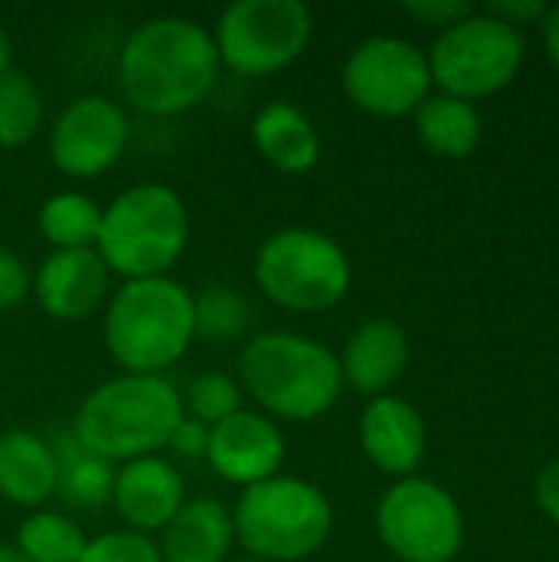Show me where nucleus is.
<instances>
[{
  "label": "nucleus",
  "mask_w": 559,
  "mask_h": 562,
  "mask_svg": "<svg viewBox=\"0 0 559 562\" xmlns=\"http://www.w3.org/2000/svg\"><path fill=\"white\" fill-rule=\"evenodd\" d=\"M402 10L409 16H415L428 26H441V30L471 16V3H461V0H418V3H405Z\"/></svg>",
  "instance_id": "30"
},
{
  "label": "nucleus",
  "mask_w": 559,
  "mask_h": 562,
  "mask_svg": "<svg viewBox=\"0 0 559 562\" xmlns=\"http://www.w3.org/2000/svg\"><path fill=\"white\" fill-rule=\"evenodd\" d=\"M488 13L511 23V26H521V23H530L537 16H547V3H540V0H517V3L497 0V3H488Z\"/></svg>",
  "instance_id": "32"
},
{
  "label": "nucleus",
  "mask_w": 559,
  "mask_h": 562,
  "mask_svg": "<svg viewBox=\"0 0 559 562\" xmlns=\"http://www.w3.org/2000/svg\"><path fill=\"white\" fill-rule=\"evenodd\" d=\"M409 366V339L402 333V326H395L392 319H369L362 323L343 356H339V372H343V385L379 398L382 392H389L399 375Z\"/></svg>",
  "instance_id": "17"
},
{
  "label": "nucleus",
  "mask_w": 559,
  "mask_h": 562,
  "mask_svg": "<svg viewBox=\"0 0 559 562\" xmlns=\"http://www.w3.org/2000/svg\"><path fill=\"white\" fill-rule=\"evenodd\" d=\"M234 562H257V560H247V557H244V560H234Z\"/></svg>",
  "instance_id": "37"
},
{
  "label": "nucleus",
  "mask_w": 559,
  "mask_h": 562,
  "mask_svg": "<svg viewBox=\"0 0 559 562\" xmlns=\"http://www.w3.org/2000/svg\"><path fill=\"white\" fill-rule=\"evenodd\" d=\"M231 510L211 497L185 501L161 530V562H227L234 547Z\"/></svg>",
  "instance_id": "18"
},
{
  "label": "nucleus",
  "mask_w": 559,
  "mask_h": 562,
  "mask_svg": "<svg viewBox=\"0 0 559 562\" xmlns=\"http://www.w3.org/2000/svg\"><path fill=\"white\" fill-rule=\"evenodd\" d=\"M415 128L422 145L441 158H465L481 142V115L455 95H428L415 109Z\"/></svg>",
  "instance_id": "21"
},
{
  "label": "nucleus",
  "mask_w": 559,
  "mask_h": 562,
  "mask_svg": "<svg viewBox=\"0 0 559 562\" xmlns=\"http://www.w3.org/2000/svg\"><path fill=\"white\" fill-rule=\"evenodd\" d=\"M10 63H13V46H10V36H7V30L0 26V76H3L7 69H13Z\"/></svg>",
  "instance_id": "35"
},
{
  "label": "nucleus",
  "mask_w": 559,
  "mask_h": 562,
  "mask_svg": "<svg viewBox=\"0 0 559 562\" xmlns=\"http://www.w3.org/2000/svg\"><path fill=\"white\" fill-rule=\"evenodd\" d=\"M33 290V280H30V270L23 267V260L0 247V310H13L20 306Z\"/></svg>",
  "instance_id": "29"
},
{
  "label": "nucleus",
  "mask_w": 559,
  "mask_h": 562,
  "mask_svg": "<svg viewBox=\"0 0 559 562\" xmlns=\"http://www.w3.org/2000/svg\"><path fill=\"white\" fill-rule=\"evenodd\" d=\"M33 296L59 323L86 319L109 296V267L96 250H53L33 277Z\"/></svg>",
  "instance_id": "15"
},
{
  "label": "nucleus",
  "mask_w": 559,
  "mask_h": 562,
  "mask_svg": "<svg viewBox=\"0 0 559 562\" xmlns=\"http://www.w3.org/2000/svg\"><path fill=\"white\" fill-rule=\"evenodd\" d=\"M79 562H161L158 543L135 530H109L86 540Z\"/></svg>",
  "instance_id": "28"
},
{
  "label": "nucleus",
  "mask_w": 559,
  "mask_h": 562,
  "mask_svg": "<svg viewBox=\"0 0 559 562\" xmlns=\"http://www.w3.org/2000/svg\"><path fill=\"white\" fill-rule=\"evenodd\" d=\"M254 148L283 175H303L320 161V132L293 102H270L254 115Z\"/></svg>",
  "instance_id": "20"
},
{
  "label": "nucleus",
  "mask_w": 559,
  "mask_h": 562,
  "mask_svg": "<svg viewBox=\"0 0 559 562\" xmlns=\"http://www.w3.org/2000/svg\"><path fill=\"white\" fill-rule=\"evenodd\" d=\"M237 385L267 418L313 422L343 395L339 356L310 336L270 329L244 342Z\"/></svg>",
  "instance_id": "2"
},
{
  "label": "nucleus",
  "mask_w": 559,
  "mask_h": 562,
  "mask_svg": "<svg viewBox=\"0 0 559 562\" xmlns=\"http://www.w3.org/2000/svg\"><path fill=\"white\" fill-rule=\"evenodd\" d=\"M59 487L53 445L30 431L0 435V497L40 510Z\"/></svg>",
  "instance_id": "19"
},
{
  "label": "nucleus",
  "mask_w": 559,
  "mask_h": 562,
  "mask_svg": "<svg viewBox=\"0 0 559 562\" xmlns=\"http://www.w3.org/2000/svg\"><path fill=\"white\" fill-rule=\"evenodd\" d=\"M537 504L540 510L559 524V461L547 464L537 477Z\"/></svg>",
  "instance_id": "33"
},
{
  "label": "nucleus",
  "mask_w": 559,
  "mask_h": 562,
  "mask_svg": "<svg viewBox=\"0 0 559 562\" xmlns=\"http://www.w3.org/2000/svg\"><path fill=\"white\" fill-rule=\"evenodd\" d=\"M208 438H211V428L185 415V418L175 425V431H171V438H168V448H171L178 458H185V461H201V458L208 454Z\"/></svg>",
  "instance_id": "31"
},
{
  "label": "nucleus",
  "mask_w": 559,
  "mask_h": 562,
  "mask_svg": "<svg viewBox=\"0 0 559 562\" xmlns=\"http://www.w3.org/2000/svg\"><path fill=\"white\" fill-rule=\"evenodd\" d=\"M432 72L418 46L399 36H372L359 43L343 66V92L369 115L399 119L428 99Z\"/></svg>",
  "instance_id": "11"
},
{
  "label": "nucleus",
  "mask_w": 559,
  "mask_h": 562,
  "mask_svg": "<svg viewBox=\"0 0 559 562\" xmlns=\"http://www.w3.org/2000/svg\"><path fill=\"white\" fill-rule=\"evenodd\" d=\"M53 454H56V471H59V487L63 497L72 507L82 510H99L109 497H112V464L89 454L72 435H56L53 441Z\"/></svg>",
  "instance_id": "22"
},
{
  "label": "nucleus",
  "mask_w": 559,
  "mask_h": 562,
  "mask_svg": "<svg viewBox=\"0 0 559 562\" xmlns=\"http://www.w3.org/2000/svg\"><path fill=\"white\" fill-rule=\"evenodd\" d=\"M211 36L221 66L257 79L303 56L313 36V13L303 0H237L221 13Z\"/></svg>",
  "instance_id": "9"
},
{
  "label": "nucleus",
  "mask_w": 559,
  "mask_h": 562,
  "mask_svg": "<svg viewBox=\"0 0 559 562\" xmlns=\"http://www.w3.org/2000/svg\"><path fill=\"white\" fill-rule=\"evenodd\" d=\"M359 445L379 471L412 474L425 458V422L409 402L379 395L359 418Z\"/></svg>",
  "instance_id": "16"
},
{
  "label": "nucleus",
  "mask_w": 559,
  "mask_h": 562,
  "mask_svg": "<svg viewBox=\"0 0 559 562\" xmlns=\"http://www.w3.org/2000/svg\"><path fill=\"white\" fill-rule=\"evenodd\" d=\"M43 122V99L20 69L0 76V148H23Z\"/></svg>",
  "instance_id": "25"
},
{
  "label": "nucleus",
  "mask_w": 559,
  "mask_h": 562,
  "mask_svg": "<svg viewBox=\"0 0 559 562\" xmlns=\"http://www.w3.org/2000/svg\"><path fill=\"white\" fill-rule=\"evenodd\" d=\"M30 562H79L86 550V537L76 527V520L53 514V510H33L13 543Z\"/></svg>",
  "instance_id": "24"
},
{
  "label": "nucleus",
  "mask_w": 559,
  "mask_h": 562,
  "mask_svg": "<svg viewBox=\"0 0 559 562\" xmlns=\"http://www.w3.org/2000/svg\"><path fill=\"white\" fill-rule=\"evenodd\" d=\"M221 72L208 26L188 16H152L128 33L119 53L125 99L145 115H181L201 105Z\"/></svg>",
  "instance_id": "1"
},
{
  "label": "nucleus",
  "mask_w": 559,
  "mask_h": 562,
  "mask_svg": "<svg viewBox=\"0 0 559 562\" xmlns=\"http://www.w3.org/2000/svg\"><path fill=\"white\" fill-rule=\"evenodd\" d=\"M283 458H287L283 431L277 428L273 418L260 412L241 408L231 418L211 425L204 461L214 468L217 477H224L227 484L241 491L277 477L283 468Z\"/></svg>",
  "instance_id": "13"
},
{
  "label": "nucleus",
  "mask_w": 559,
  "mask_h": 562,
  "mask_svg": "<svg viewBox=\"0 0 559 562\" xmlns=\"http://www.w3.org/2000/svg\"><path fill=\"white\" fill-rule=\"evenodd\" d=\"M128 145V119L105 95L69 102L49 128V158L69 178H96L109 171Z\"/></svg>",
  "instance_id": "12"
},
{
  "label": "nucleus",
  "mask_w": 559,
  "mask_h": 562,
  "mask_svg": "<svg viewBox=\"0 0 559 562\" xmlns=\"http://www.w3.org/2000/svg\"><path fill=\"white\" fill-rule=\"evenodd\" d=\"M544 36H547L550 59H554V66L559 69V7L547 10V16H544Z\"/></svg>",
  "instance_id": "34"
},
{
  "label": "nucleus",
  "mask_w": 559,
  "mask_h": 562,
  "mask_svg": "<svg viewBox=\"0 0 559 562\" xmlns=\"http://www.w3.org/2000/svg\"><path fill=\"white\" fill-rule=\"evenodd\" d=\"M234 540L257 562H303L316 557L333 533L329 497L290 474L241 491L231 510Z\"/></svg>",
  "instance_id": "6"
},
{
  "label": "nucleus",
  "mask_w": 559,
  "mask_h": 562,
  "mask_svg": "<svg viewBox=\"0 0 559 562\" xmlns=\"http://www.w3.org/2000/svg\"><path fill=\"white\" fill-rule=\"evenodd\" d=\"M191 237V217L181 194L161 181H142L102 207L96 254L125 280L168 277Z\"/></svg>",
  "instance_id": "5"
},
{
  "label": "nucleus",
  "mask_w": 559,
  "mask_h": 562,
  "mask_svg": "<svg viewBox=\"0 0 559 562\" xmlns=\"http://www.w3.org/2000/svg\"><path fill=\"white\" fill-rule=\"evenodd\" d=\"M425 59L432 82H438L445 95L471 102L501 92L517 76L524 63V36L517 26L491 13H471L441 30Z\"/></svg>",
  "instance_id": "8"
},
{
  "label": "nucleus",
  "mask_w": 559,
  "mask_h": 562,
  "mask_svg": "<svg viewBox=\"0 0 559 562\" xmlns=\"http://www.w3.org/2000/svg\"><path fill=\"white\" fill-rule=\"evenodd\" d=\"M102 207L82 191H56L40 207V234L53 250H96Z\"/></svg>",
  "instance_id": "23"
},
{
  "label": "nucleus",
  "mask_w": 559,
  "mask_h": 562,
  "mask_svg": "<svg viewBox=\"0 0 559 562\" xmlns=\"http://www.w3.org/2000/svg\"><path fill=\"white\" fill-rule=\"evenodd\" d=\"M112 507L122 517L125 530L135 533H161L168 520L185 504V481L178 468L158 454L128 461L112 477Z\"/></svg>",
  "instance_id": "14"
},
{
  "label": "nucleus",
  "mask_w": 559,
  "mask_h": 562,
  "mask_svg": "<svg viewBox=\"0 0 559 562\" xmlns=\"http://www.w3.org/2000/svg\"><path fill=\"white\" fill-rule=\"evenodd\" d=\"M376 527L385 550L402 562H451L465 537L451 494L422 477H402L382 494Z\"/></svg>",
  "instance_id": "10"
},
{
  "label": "nucleus",
  "mask_w": 559,
  "mask_h": 562,
  "mask_svg": "<svg viewBox=\"0 0 559 562\" xmlns=\"http://www.w3.org/2000/svg\"><path fill=\"white\" fill-rule=\"evenodd\" d=\"M250 303L234 293L231 286H208L198 300H194V339H208V342H237L241 336H247L250 329Z\"/></svg>",
  "instance_id": "26"
},
{
  "label": "nucleus",
  "mask_w": 559,
  "mask_h": 562,
  "mask_svg": "<svg viewBox=\"0 0 559 562\" xmlns=\"http://www.w3.org/2000/svg\"><path fill=\"white\" fill-rule=\"evenodd\" d=\"M181 405H185L188 418L211 428L244 408V392H241L237 379H231L224 372H201L188 382Z\"/></svg>",
  "instance_id": "27"
},
{
  "label": "nucleus",
  "mask_w": 559,
  "mask_h": 562,
  "mask_svg": "<svg viewBox=\"0 0 559 562\" xmlns=\"http://www.w3.org/2000/svg\"><path fill=\"white\" fill-rule=\"evenodd\" d=\"M185 418L178 389L165 375H115L96 385L72 422V438L109 464H128L168 448Z\"/></svg>",
  "instance_id": "3"
},
{
  "label": "nucleus",
  "mask_w": 559,
  "mask_h": 562,
  "mask_svg": "<svg viewBox=\"0 0 559 562\" xmlns=\"http://www.w3.org/2000/svg\"><path fill=\"white\" fill-rule=\"evenodd\" d=\"M0 562H30L16 547H10V543H0Z\"/></svg>",
  "instance_id": "36"
},
{
  "label": "nucleus",
  "mask_w": 559,
  "mask_h": 562,
  "mask_svg": "<svg viewBox=\"0 0 559 562\" xmlns=\"http://www.w3.org/2000/svg\"><path fill=\"white\" fill-rule=\"evenodd\" d=\"M105 349L128 375H161L194 342V296L171 277L125 280L105 310Z\"/></svg>",
  "instance_id": "4"
},
{
  "label": "nucleus",
  "mask_w": 559,
  "mask_h": 562,
  "mask_svg": "<svg viewBox=\"0 0 559 562\" xmlns=\"http://www.w3.org/2000/svg\"><path fill=\"white\" fill-rule=\"evenodd\" d=\"M254 280L280 310L323 313L349 293L353 267L329 234L313 227H283L257 247Z\"/></svg>",
  "instance_id": "7"
}]
</instances>
